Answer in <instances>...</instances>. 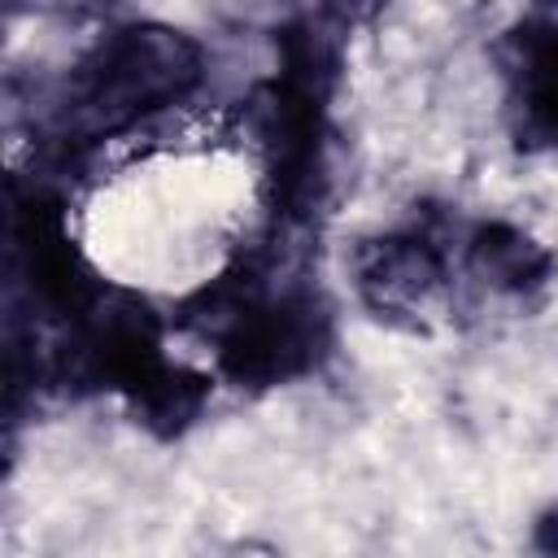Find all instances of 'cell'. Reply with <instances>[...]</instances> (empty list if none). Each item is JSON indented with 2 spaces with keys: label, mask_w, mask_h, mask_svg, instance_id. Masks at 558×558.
Masks as SVG:
<instances>
[{
  "label": "cell",
  "mask_w": 558,
  "mask_h": 558,
  "mask_svg": "<svg viewBox=\"0 0 558 558\" xmlns=\"http://www.w3.org/2000/svg\"><path fill=\"white\" fill-rule=\"evenodd\" d=\"M510 92L558 83V17H523L493 48Z\"/></svg>",
  "instance_id": "8992f818"
},
{
  "label": "cell",
  "mask_w": 558,
  "mask_h": 558,
  "mask_svg": "<svg viewBox=\"0 0 558 558\" xmlns=\"http://www.w3.org/2000/svg\"><path fill=\"white\" fill-rule=\"evenodd\" d=\"M466 270L493 288V292H506V296H523V292H536L549 275H554V253L523 227L514 222H480L471 235H466Z\"/></svg>",
  "instance_id": "277c9868"
},
{
  "label": "cell",
  "mask_w": 558,
  "mask_h": 558,
  "mask_svg": "<svg viewBox=\"0 0 558 558\" xmlns=\"http://www.w3.org/2000/svg\"><path fill=\"white\" fill-rule=\"evenodd\" d=\"M532 4H558V0H532Z\"/></svg>",
  "instance_id": "ba28073f"
},
{
  "label": "cell",
  "mask_w": 558,
  "mask_h": 558,
  "mask_svg": "<svg viewBox=\"0 0 558 558\" xmlns=\"http://www.w3.org/2000/svg\"><path fill=\"white\" fill-rule=\"evenodd\" d=\"M218 375L235 388H279L310 375L331 349V318L310 288H270L214 331Z\"/></svg>",
  "instance_id": "7a4b0ae2"
},
{
  "label": "cell",
  "mask_w": 558,
  "mask_h": 558,
  "mask_svg": "<svg viewBox=\"0 0 558 558\" xmlns=\"http://www.w3.org/2000/svg\"><path fill=\"white\" fill-rule=\"evenodd\" d=\"M205 401H209V375L166 362V366L131 397V410H135V418H140L153 436L170 440V436H183V432L201 418Z\"/></svg>",
  "instance_id": "5b68a950"
},
{
  "label": "cell",
  "mask_w": 558,
  "mask_h": 558,
  "mask_svg": "<svg viewBox=\"0 0 558 558\" xmlns=\"http://www.w3.org/2000/svg\"><path fill=\"white\" fill-rule=\"evenodd\" d=\"M201 78L205 52L187 31L166 22L113 26L61 78L48 109L52 148L74 157L78 148L113 140L157 109L187 100Z\"/></svg>",
  "instance_id": "6da1fadb"
},
{
  "label": "cell",
  "mask_w": 558,
  "mask_h": 558,
  "mask_svg": "<svg viewBox=\"0 0 558 558\" xmlns=\"http://www.w3.org/2000/svg\"><path fill=\"white\" fill-rule=\"evenodd\" d=\"M532 545H536L541 554H558V501L532 523Z\"/></svg>",
  "instance_id": "52a82bcc"
},
{
  "label": "cell",
  "mask_w": 558,
  "mask_h": 558,
  "mask_svg": "<svg viewBox=\"0 0 558 558\" xmlns=\"http://www.w3.org/2000/svg\"><path fill=\"white\" fill-rule=\"evenodd\" d=\"M353 288L379 323L427 331L445 305L449 266L427 231H384L353 248Z\"/></svg>",
  "instance_id": "3957f363"
}]
</instances>
